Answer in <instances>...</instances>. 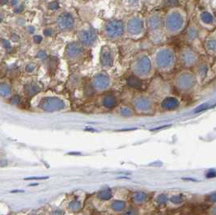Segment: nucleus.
Returning a JSON list of instances; mask_svg holds the SVG:
<instances>
[{
  "label": "nucleus",
  "mask_w": 216,
  "mask_h": 215,
  "mask_svg": "<svg viewBox=\"0 0 216 215\" xmlns=\"http://www.w3.org/2000/svg\"><path fill=\"white\" fill-rule=\"evenodd\" d=\"M11 3H12V5L15 6V5H16L17 3H18V2H17V1H12V2H11Z\"/></svg>",
  "instance_id": "nucleus-30"
},
{
  "label": "nucleus",
  "mask_w": 216,
  "mask_h": 215,
  "mask_svg": "<svg viewBox=\"0 0 216 215\" xmlns=\"http://www.w3.org/2000/svg\"><path fill=\"white\" fill-rule=\"evenodd\" d=\"M126 207V203L122 201H115L112 204V208L115 211H122Z\"/></svg>",
  "instance_id": "nucleus-11"
},
{
  "label": "nucleus",
  "mask_w": 216,
  "mask_h": 215,
  "mask_svg": "<svg viewBox=\"0 0 216 215\" xmlns=\"http://www.w3.org/2000/svg\"><path fill=\"white\" fill-rule=\"evenodd\" d=\"M38 184H32V185H29L30 186H35V185H37Z\"/></svg>",
  "instance_id": "nucleus-34"
},
{
  "label": "nucleus",
  "mask_w": 216,
  "mask_h": 215,
  "mask_svg": "<svg viewBox=\"0 0 216 215\" xmlns=\"http://www.w3.org/2000/svg\"><path fill=\"white\" fill-rule=\"evenodd\" d=\"M33 41L36 44H40L42 41V37L40 36V35H35L34 37H33Z\"/></svg>",
  "instance_id": "nucleus-21"
},
{
  "label": "nucleus",
  "mask_w": 216,
  "mask_h": 215,
  "mask_svg": "<svg viewBox=\"0 0 216 215\" xmlns=\"http://www.w3.org/2000/svg\"><path fill=\"white\" fill-rule=\"evenodd\" d=\"M12 95V88L7 83H0V96L9 97Z\"/></svg>",
  "instance_id": "nucleus-8"
},
{
  "label": "nucleus",
  "mask_w": 216,
  "mask_h": 215,
  "mask_svg": "<svg viewBox=\"0 0 216 215\" xmlns=\"http://www.w3.org/2000/svg\"><path fill=\"white\" fill-rule=\"evenodd\" d=\"M99 197L102 200H109L112 197V193H111L110 189H105L101 191L99 193Z\"/></svg>",
  "instance_id": "nucleus-12"
},
{
  "label": "nucleus",
  "mask_w": 216,
  "mask_h": 215,
  "mask_svg": "<svg viewBox=\"0 0 216 215\" xmlns=\"http://www.w3.org/2000/svg\"><path fill=\"white\" fill-rule=\"evenodd\" d=\"M44 35L46 36V37H51L52 35L53 34V30L52 29V28H46L45 30H44Z\"/></svg>",
  "instance_id": "nucleus-19"
},
{
  "label": "nucleus",
  "mask_w": 216,
  "mask_h": 215,
  "mask_svg": "<svg viewBox=\"0 0 216 215\" xmlns=\"http://www.w3.org/2000/svg\"><path fill=\"white\" fill-rule=\"evenodd\" d=\"M0 3H2V4H5V3H7V1H0Z\"/></svg>",
  "instance_id": "nucleus-33"
},
{
  "label": "nucleus",
  "mask_w": 216,
  "mask_h": 215,
  "mask_svg": "<svg viewBox=\"0 0 216 215\" xmlns=\"http://www.w3.org/2000/svg\"><path fill=\"white\" fill-rule=\"evenodd\" d=\"M145 198H146V195L138 193V194L134 197V201H135L137 203H142V201H143V200H144Z\"/></svg>",
  "instance_id": "nucleus-14"
},
{
  "label": "nucleus",
  "mask_w": 216,
  "mask_h": 215,
  "mask_svg": "<svg viewBox=\"0 0 216 215\" xmlns=\"http://www.w3.org/2000/svg\"><path fill=\"white\" fill-rule=\"evenodd\" d=\"M124 215H136V213L134 210H128Z\"/></svg>",
  "instance_id": "nucleus-27"
},
{
  "label": "nucleus",
  "mask_w": 216,
  "mask_h": 215,
  "mask_svg": "<svg viewBox=\"0 0 216 215\" xmlns=\"http://www.w3.org/2000/svg\"><path fill=\"white\" fill-rule=\"evenodd\" d=\"M207 178H214V177H216V171H214V170H211V171H208V173H207V176H206Z\"/></svg>",
  "instance_id": "nucleus-23"
},
{
  "label": "nucleus",
  "mask_w": 216,
  "mask_h": 215,
  "mask_svg": "<svg viewBox=\"0 0 216 215\" xmlns=\"http://www.w3.org/2000/svg\"><path fill=\"white\" fill-rule=\"evenodd\" d=\"M1 43H2V45H3V47L4 48H6V49H11V43H10L9 41H7V40L6 39H2L1 40Z\"/></svg>",
  "instance_id": "nucleus-18"
},
{
  "label": "nucleus",
  "mask_w": 216,
  "mask_h": 215,
  "mask_svg": "<svg viewBox=\"0 0 216 215\" xmlns=\"http://www.w3.org/2000/svg\"><path fill=\"white\" fill-rule=\"evenodd\" d=\"M27 29H28V32L29 33H33L35 32V28L33 26H28Z\"/></svg>",
  "instance_id": "nucleus-26"
},
{
  "label": "nucleus",
  "mask_w": 216,
  "mask_h": 215,
  "mask_svg": "<svg viewBox=\"0 0 216 215\" xmlns=\"http://www.w3.org/2000/svg\"><path fill=\"white\" fill-rule=\"evenodd\" d=\"M80 208H81V204L80 202L78 201H73L69 204V209L71 210L74 211V212L79 211V210H80Z\"/></svg>",
  "instance_id": "nucleus-13"
},
{
  "label": "nucleus",
  "mask_w": 216,
  "mask_h": 215,
  "mask_svg": "<svg viewBox=\"0 0 216 215\" xmlns=\"http://www.w3.org/2000/svg\"><path fill=\"white\" fill-rule=\"evenodd\" d=\"M49 8L50 10H57L59 8V2L57 1H53L49 4Z\"/></svg>",
  "instance_id": "nucleus-16"
},
{
  "label": "nucleus",
  "mask_w": 216,
  "mask_h": 215,
  "mask_svg": "<svg viewBox=\"0 0 216 215\" xmlns=\"http://www.w3.org/2000/svg\"><path fill=\"white\" fill-rule=\"evenodd\" d=\"M108 79L103 74H97L94 78L93 80V86L96 89L102 90L108 87Z\"/></svg>",
  "instance_id": "nucleus-6"
},
{
  "label": "nucleus",
  "mask_w": 216,
  "mask_h": 215,
  "mask_svg": "<svg viewBox=\"0 0 216 215\" xmlns=\"http://www.w3.org/2000/svg\"><path fill=\"white\" fill-rule=\"evenodd\" d=\"M7 165V160H2L0 161V167H5Z\"/></svg>",
  "instance_id": "nucleus-28"
},
{
  "label": "nucleus",
  "mask_w": 216,
  "mask_h": 215,
  "mask_svg": "<svg viewBox=\"0 0 216 215\" xmlns=\"http://www.w3.org/2000/svg\"><path fill=\"white\" fill-rule=\"evenodd\" d=\"M214 212H215V213H216V208H215V210H214Z\"/></svg>",
  "instance_id": "nucleus-35"
},
{
  "label": "nucleus",
  "mask_w": 216,
  "mask_h": 215,
  "mask_svg": "<svg viewBox=\"0 0 216 215\" xmlns=\"http://www.w3.org/2000/svg\"><path fill=\"white\" fill-rule=\"evenodd\" d=\"M23 192L24 191H20V190H16V191H12V192Z\"/></svg>",
  "instance_id": "nucleus-31"
},
{
  "label": "nucleus",
  "mask_w": 216,
  "mask_h": 215,
  "mask_svg": "<svg viewBox=\"0 0 216 215\" xmlns=\"http://www.w3.org/2000/svg\"><path fill=\"white\" fill-rule=\"evenodd\" d=\"M35 68H36V66L34 64H28L26 66V71L28 72V73H31V72L34 71Z\"/></svg>",
  "instance_id": "nucleus-22"
},
{
  "label": "nucleus",
  "mask_w": 216,
  "mask_h": 215,
  "mask_svg": "<svg viewBox=\"0 0 216 215\" xmlns=\"http://www.w3.org/2000/svg\"><path fill=\"white\" fill-rule=\"evenodd\" d=\"M57 25L62 31L72 29L75 26V19L71 13H62L57 19Z\"/></svg>",
  "instance_id": "nucleus-2"
},
{
  "label": "nucleus",
  "mask_w": 216,
  "mask_h": 215,
  "mask_svg": "<svg viewBox=\"0 0 216 215\" xmlns=\"http://www.w3.org/2000/svg\"><path fill=\"white\" fill-rule=\"evenodd\" d=\"M68 155H81V153L80 152H69V153H68Z\"/></svg>",
  "instance_id": "nucleus-29"
},
{
  "label": "nucleus",
  "mask_w": 216,
  "mask_h": 215,
  "mask_svg": "<svg viewBox=\"0 0 216 215\" xmlns=\"http://www.w3.org/2000/svg\"><path fill=\"white\" fill-rule=\"evenodd\" d=\"M41 88L36 83H28L24 86V92L28 96H33L39 92Z\"/></svg>",
  "instance_id": "nucleus-7"
},
{
  "label": "nucleus",
  "mask_w": 216,
  "mask_h": 215,
  "mask_svg": "<svg viewBox=\"0 0 216 215\" xmlns=\"http://www.w3.org/2000/svg\"><path fill=\"white\" fill-rule=\"evenodd\" d=\"M21 99L19 95H15L11 99V104H14V105H17V104H20Z\"/></svg>",
  "instance_id": "nucleus-17"
},
{
  "label": "nucleus",
  "mask_w": 216,
  "mask_h": 215,
  "mask_svg": "<svg viewBox=\"0 0 216 215\" xmlns=\"http://www.w3.org/2000/svg\"><path fill=\"white\" fill-rule=\"evenodd\" d=\"M37 57L38 58H40V59H42V60H44V59H46V58H47L48 55H47V53H46V51L40 50L38 51V53H37Z\"/></svg>",
  "instance_id": "nucleus-15"
},
{
  "label": "nucleus",
  "mask_w": 216,
  "mask_h": 215,
  "mask_svg": "<svg viewBox=\"0 0 216 215\" xmlns=\"http://www.w3.org/2000/svg\"><path fill=\"white\" fill-rule=\"evenodd\" d=\"M101 60L103 66H111V64H112V58H111V54L109 53V51L104 50V49L102 51Z\"/></svg>",
  "instance_id": "nucleus-9"
},
{
  "label": "nucleus",
  "mask_w": 216,
  "mask_h": 215,
  "mask_svg": "<svg viewBox=\"0 0 216 215\" xmlns=\"http://www.w3.org/2000/svg\"><path fill=\"white\" fill-rule=\"evenodd\" d=\"M49 176H43V177H28V178H24L25 181H33V180H46L48 179Z\"/></svg>",
  "instance_id": "nucleus-24"
},
{
  "label": "nucleus",
  "mask_w": 216,
  "mask_h": 215,
  "mask_svg": "<svg viewBox=\"0 0 216 215\" xmlns=\"http://www.w3.org/2000/svg\"><path fill=\"white\" fill-rule=\"evenodd\" d=\"M13 11H14V12L16 13V14H20V13H21V12L24 11V6L23 5L16 6V7H15Z\"/></svg>",
  "instance_id": "nucleus-20"
},
{
  "label": "nucleus",
  "mask_w": 216,
  "mask_h": 215,
  "mask_svg": "<svg viewBox=\"0 0 216 215\" xmlns=\"http://www.w3.org/2000/svg\"><path fill=\"white\" fill-rule=\"evenodd\" d=\"M122 24L117 21H112L106 26V33L109 37H117L122 33Z\"/></svg>",
  "instance_id": "nucleus-5"
},
{
  "label": "nucleus",
  "mask_w": 216,
  "mask_h": 215,
  "mask_svg": "<svg viewBox=\"0 0 216 215\" xmlns=\"http://www.w3.org/2000/svg\"><path fill=\"white\" fill-rule=\"evenodd\" d=\"M79 39L81 43L85 45H91L94 43L96 40V35L92 31L83 30L79 33Z\"/></svg>",
  "instance_id": "nucleus-4"
},
{
  "label": "nucleus",
  "mask_w": 216,
  "mask_h": 215,
  "mask_svg": "<svg viewBox=\"0 0 216 215\" xmlns=\"http://www.w3.org/2000/svg\"><path fill=\"white\" fill-rule=\"evenodd\" d=\"M83 53V49L82 45L76 42L70 43L65 49V55L68 59H76L80 58Z\"/></svg>",
  "instance_id": "nucleus-3"
},
{
  "label": "nucleus",
  "mask_w": 216,
  "mask_h": 215,
  "mask_svg": "<svg viewBox=\"0 0 216 215\" xmlns=\"http://www.w3.org/2000/svg\"><path fill=\"white\" fill-rule=\"evenodd\" d=\"M207 108V104H202V105H201V106H199L198 108V109H196L195 113H200V112L203 111V110H205V109Z\"/></svg>",
  "instance_id": "nucleus-25"
},
{
  "label": "nucleus",
  "mask_w": 216,
  "mask_h": 215,
  "mask_svg": "<svg viewBox=\"0 0 216 215\" xmlns=\"http://www.w3.org/2000/svg\"><path fill=\"white\" fill-rule=\"evenodd\" d=\"M66 106L62 99L54 96L45 97L40 102V108L46 112L61 111Z\"/></svg>",
  "instance_id": "nucleus-1"
},
{
  "label": "nucleus",
  "mask_w": 216,
  "mask_h": 215,
  "mask_svg": "<svg viewBox=\"0 0 216 215\" xmlns=\"http://www.w3.org/2000/svg\"><path fill=\"white\" fill-rule=\"evenodd\" d=\"M2 20H3V16H2V14H0V22H2Z\"/></svg>",
  "instance_id": "nucleus-32"
},
{
  "label": "nucleus",
  "mask_w": 216,
  "mask_h": 215,
  "mask_svg": "<svg viewBox=\"0 0 216 215\" xmlns=\"http://www.w3.org/2000/svg\"><path fill=\"white\" fill-rule=\"evenodd\" d=\"M115 104H116L115 99H114L113 96H110V95H109V96H106L103 100V104L106 107V108H108V109L113 108V107L115 105Z\"/></svg>",
  "instance_id": "nucleus-10"
}]
</instances>
